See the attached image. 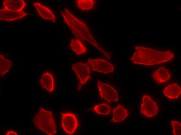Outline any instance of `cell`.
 Segmentation results:
<instances>
[{
    "instance_id": "cell-1",
    "label": "cell",
    "mask_w": 181,
    "mask_h": 135,
    "mask_svg": "<svg viewBox=\"0 0 181 135\" xmlns=\"http://www.w3.org/2000/svg\"><path fill=\"white\" fill-rule=\"evenodd\" d=\"M64 21L73 33L82 40L87 41L96 48L109 60L111 57L108 52L103 50L92 36L87 25L78 18L66 8L61 11Z\"/></svg>"
},
{
    "instance_id": "cell-2",
    "label": "cell",
    "mask_w": 181,
    "mask_h": 135,
    "mask_svg": "<svg viewBox=\"0 0 181 135\" xmlns=\"http://www.w3.org/2000/svg\"><path fill=\"white\" fill-rule=\"evenodd\" d=\"M135 51L131 59L135 64L152 65L170 60L173 55L169 51H156L143 47L135 46Z\"/></svg>"
},
{
    "instance_id": "cell-3",
    "label": "cell",
    "mask_w": 181,
    "mask_h": 135,
    "mask_svg": "<svg viewBox=\"0 0 181 135\" xmlns=\"http://www.w3.org/2000/svg\"><path fill=\"white\" fill-rule=\"evenodd\" d=\"M33 122L40 131L48 135L56 134V125L52 112L40 107Z\"/></svg>"
},
{
    "instance_id": "cell-4",
    "label": "cell",
    "mask_w": 181,
    "mask_h": 135,
    "mask_svg": "<svg viewBox=\"0 0 181 135\" xmlns=\"http://www.w3.org/2000/svg\"><path fill=\"white\" fill-rule=\"evenodd\" d=\"M71 68L79 81L77 89V90H79L90 78V67L87 63L79 62L73 64Z\"/></svg>"
},
{
    "instance_id": "cell-5",
    "label": "cell",
    "mask_w": 181,
    "mask_h": 135,
    "mask_svg": "<svg viewBox=\"0 0 181 135\" xmlns=\"http://www.w3.org/2000/svg\"><path fill=\"white\" fill-rule=\"evenodd\" d=\"M98 88L102 98L111 103L118 101V93L113 87L108 84L98 81Z\"/></svg>"
},
{
    "instance_id": "cell-6",
    "label": "cell",
    "mask_w": 181,
    "mask_h": 135,
    "mask_svg": "<svg viewBox=\"0 0 181 135\" xmlns=\"http://www.w3.org/2000/svg\"><path fill=\"white\" fill-rule=\"evenodd\" d=\"M158 112L156 103L148 95H144L141 104L140 113L148 117L156 116Z\"/></svg>"
},
{
    "instance_id": "cell-7",
    "label": "cell",
    "mask_w": 181,
    "mask_h": 135,
    "mask_svg": "<svg viewBox=\"0 0 181 135\" xmlns=\"http://www.w3.org/2000/svg\"><path fill=\"white\" fill-rule=\"evenodd\" d=\"M62 125L66 134L72 135L78 126V120L75 114L68 112L62 115Z\"/></svg>"
},
{
    "instance_id": "cell-8",
    "label": "cell",
    "mask_w": 181,
    "mask_h": 135,
    "mask_svg": "<svg viewBox=\"0 0 181 135\" xmlns=\"http://www.w3.org/2000/svg\"><path fill=\"white\" fill-rule=\"evenodd\" d=\"M87 61L92 70L94 71L108 74L113 72L114 70V67L112 64L103 59L88 58Z\"/></svg>"
},
{
    "instance_id": "cell-9",
    "label": "cell",
    "mask_w": 181,
    "mask_h": 135,
    "mask_svg": "<svg viewBox=\"0 0 181 135\" xmlns=\"http://www.w3.org/2000/svg\"><path fill=\"white\" fill-rule=\"evenodd\" d=\"M28 15L23 11H14L3 8L0 10V19L10 22L21 18Z\"/></svg>"
},
{
    "instance_id": "cell-10",
    "label": "cell",
    "mask_w": 181,
    "mask_h": 135,
    "mask_svg": "<svg viewBox=\"0 0 181 135\" xmlns=\"http://www.w3.org/2000/svg\"><path fill=\"white\" fill-rule=\"evenodd\" d=\"M39 82L42 87L48 92H51L54 90V80L51 73L47 71L44 72L39 79Z\"/></svg>"
},
{
    "instance_id": "cell-11",
    "label": "cell",
    "mask_w": 181,
    "mask_h": 135,
    "mask_svg": "<svg viewBox=\"0 0 181 135\" xmlns=\"http://www.w3.org/2000/svg\"><path fill=\"white\" fill-rule=\"evenodd\" d=\"M170 71L164 67H161L154 70L152 74L154 80L158 84L165 83L169 81L171 78Z\"/></svg>"
},
{
    "instance_id": "cell-12",
    "label": "cell",
    "mask_w": 181,
    "mask_h": 135,
    "mask_svg": "<svg viewBox=\"0 0 181 135\" xmlns=\"http://www.w3.org/2000/svg\"><path fill=\"white\" fill-rule=\"evenodd\" d=\"M33 4L42 17L46 20L56 22L55 16L49 9L38 2H34Z\"/></svg>"
},
{
    "instance_id": "cell-13",
    "label": "cell",
    "mask_w": 181,
    "mask_h": 135,
    "mask_svg": "<svg viewBox=\"0 0 181 135\" xmlns=\"http://www.w3.org/2000/svg\"><path fill=\"white\" fill-rule=\"evenodd\" d=\"M3 8L14 11H22L26 5L23 0H5L3 1Z\"/></svg>"
},
{
    "instance_id": "cell-14",
    "label": "cell",
    "mask_w": 181,
    "mask_h": 135,
    "mask_svg": "<svg viewBox=\"0 0 181 135\" xmlns=\"http://www.w3.org/2000/svg\"><path fill=\"white\" fill-rule=\"evenodd\" d=\"M112 121L113 123H119L125 120L129 114L127 111L123 106L119 104L113 111Z\"/></svg>"
},
{
    "instance_id": "cell-15",
    "label": "cell",
    "mask_w": 181,
    "mask_h": 135,
    "mask_svg": "<svg viewBox=\"0 0 181 135\" xmlns=\"http://www.w3.org/2000/svg\"><path fill=\"white\" fill-rule=\"evenodd\" d=\"M181 92V89L176 83H173L166 86L163 93L166 97L171 99H175L178 98Z\"/></svg>"
},
{
    "instance_id": "cell-16",
    "label": "cell",
    "mask_w": 181,
    "mask_h": 135,
    "mask_svg": "<svg viewBox=\"0 0 181 135\" xmlns=\"http://www.w3.org/2000/svg\"><path fill=\"white\" fill-rule=\"evenodd\" d=\"M70 46L72 50L77 55L85 53L87 50L86 47L78 39H72Z\"/></svg>"
},
{
    "instance_id": "cell-17",
    "label": "cell",
    "mask_w": 181,
    "mask_h": 135,
    "mask_svg": "<svg viewBox=\"0 0 181 135\" xmlns=\"http://www.w3.org/2000/svg\"><path fill=\"white\" fill-rule=\"evenodd\" d=\"M93 110L97 114L104 116L108 115L111 111V106L104 103L96 105L93 107Z\"/></svg>"
},
{
    "instance_id": "cell-18",
    "label": "cell",
    "mask_w": 181,
    "mask_h": 135,
    "mask_svg": "<svg viewBox=\"0 0 181 135\" xmlns=\"http://www.w3.org/2000/svg\"><path fill=\"white\" fill-rule=\"evenodd\" d=\"M95 2L93 0H78L76 2L77 7L81 10L89 11L94 7Z\"/></svg>"
},
{
    "instance_id": "cell-19",
    "label": "cell",
    "mask_w": 181,
    "mask_h": 135,
    "mask_svg": "<svg viewBox=\"0 0 181 135\" xmlns=\"http://www.w3.org/2000/svg\"><path fill=\"white\" fill-rule=\"evenodd\" d=\"M0 75L4 76L9 71L11 66L10 61L5 59L2 55H0Z\"/></svg>"
},
{
    "instance_id": "cell-20",
    "label": "cell",
    "mask_w": 181,
    "mask_h": 135,
    "mask_svg": "<svg viewBox=\"0 0 181 135\" xmlns=\"http://www.w3.org/2000/svg\"><path fill=\"white\" fill-rule=\"evenodd\" d=\"M171 123L172 128V133L174 135H181V124L178 122L172 120L171 121Z\"/></svg>"
},
{
    "instance_id": "cell-21",
    "label": "cell",
    "mask_w": 181,
    "mask_h": 135,
    "mask_svg": "<svg viewBox=\"0 0 181 135\" xmlns=\"http://www.w3.org/2000/svg\"><path fill=\"white\" fill-rule=\"evenodd\" d=\"M19 134L16 131L12 130H8L5 133V135H18Z\"/></svg>"
}]
</instances>
